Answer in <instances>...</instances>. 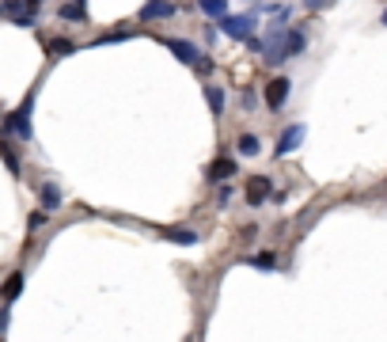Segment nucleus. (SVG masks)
Listing matches in <instances>:
<instances>
[{"label":"nucleus","instance_id":"8","mask_svg":"<svg viewBox=\"0 0 387 342\" xmlns=\"http://www.w3.org/2000/svg\"><path fill=\"white\" fill-rule=\"evenodd\" d=\"M270 194H273V187H270L266 175H254V179H247V202H251V206H262Z\"/></svg>","mask_w":387,"mask_h":342},{"label":"nucleus","instance_id":"7","mask_svg":"<svg viewBox=\"0 0 387 342\" xmlns=\"http://www.w3.org/2000/svg\"><path fill=\"white\" fill-rule=\"evenodd\" d=\"M164 46H167V50H171L183 65H197V61H202L197 46H194V42H186V39H164Z\"/></svg>","mask_w":387,"mask_h":342},{"label":"nucleus","instance_id":"11","mask_svg":"<svg viewBox=\"0 0 387 342\" xmlns=\"http://www.w3.org/2000/svg\"><path fill=\"white\" fill-rule=\"evenodd\" d=\"M247 266H254V270H277V255L273 251H254V255H247Z\"/></svg>","mask_w":387,"mask_h":342},{"label":"nucleus","instance_id":"24","mask_svg":"<svg viewBox=\"0 0 387 342\" xmlns=\"http://www.w3.org/2000/svg\"><path fill=\"white\" fill-rule=\"evenodd\" d=\"M4 327H8V312H0V335H4Z\"/></svg>","mask_w":387,"mask_h":342},{"label":"nucleus","instance_id":"25","mask_svg":"<svg viewBox=\"0 0 387 342\" xmlns=\"http://www.w3.org/2000/svg\"><path fill=\"white\" fill-rule=\"evenodd\" d=\"M380 20H383V27H387V12H383V15H380Z\"/></svg>","mask_w":387,"mask_h":342},{"label":"nucleus","instance_id":"10","mask_svg":"<svg viewBox=\"0 0 387 342\" xmlns=\"http://www.w3.org/2000/svg\"><path fill=\"white\" fill-rule=\"evenodd\" d=\"M308 50V39L304 31H285V58H296V53Z\"/></svg>","mask_w":387,"mask_h":342},{"label":"nucleus","instance_id":"5","mask_svg":"<svg viewBox=\"0 0 387 342\" xmlns=\"http://www.w3.org/2000/svg\"><path fill=\"white\" fill-rule=\"evenodd\" d=\"M289 77H273L270 84H266V107L270 110H281L285 107V99H289Z\"/></svg>","mask_w":387,"mask_h":342},{"label":"nucleus","instance_id":"16","mask_svg":"<svg viewBox=\"0 0 387 342\" xmlns=\"http://www.w3.org/2000/svg\"><path fill=\"white\" fill-rule=\"evenodd\" d=\"M0 156H4L8 171H12V175H20V156L12 152V145H8V141H0Z\"/></svg>","mask_w":387,"mask_h":342},{"label":"nucleus","instance_id":"4","mask_svg":"<svg viewBox=\"0 0 387 342\" xmlns=\"http://www.w3.org/2000/svg\"><path fill=\"white\" fill-rule=\"evenodd\" d=\"M175 12H178V8L171 4V0H145V4H140V20H145V23H159V20H171Z\"/></svg>","mask_w":387,"mask_h":342},{"label":"nucleus","instance_id":"3","mask_svg":"<svg viewBox=\"0 0 387 342\" xmlns=\"http://www.w3.org/2000/svg\"><path fill=\"white\" fill-rule=\"evenodd\" d=\"M0 15L15 20L20 27H31L34 23V0H8V4L0 8Z\"/></svg>","mask_w":387,"mask_h":342},{"label":"nucleus","instance_id":"21","mask_svg":"<svg viewBox=\"0 0 387 342\" xmlns=\"http://www.w3.org/2000/svg\"><path fill=\"white\" fill-rule=\"evenodd\" d=\"M254 107V91L247 88V91H243V110H251Z\"/></svg>","mask_w":387,"mask_h":342},{"label":"nucleus","instance_id":"23","mask_svg":"<svg viewBox=\"0 0 387 342\" xmlns=\"http://www.w3.org/2000/svg\"><path fill=\"white\" fill-rule=\"evenodd\" d=\"M330 4V0H304V8H315V12H319V8H327Z\"/></svg>","mask_w":387,"mask_h":342},{"label":"nucleus","instance_id":"22","mask_svg":"<svg viewBox=\"0 0 387 342\" xmlns=\"http://www.w3.org/2000/svg\"><path fill=\"white\" fill-rule=\"evenodd\" d=\"M53 50H58V53H72V42H69V39H61L58 46H53Z\"/></svg>","mask_w":387,"mask_h":342},{"label":"nucleus","instance_id":"2","mask_svg":"<svg viewBox=\"0 0 387 342\" xmlns=\"http://www.w3.org/2000/svg\"><path fill=\"white\" fill-rule=\"evenodd\" d=\"M4 133L20 137V141H31V137H34V129H31V99H27L20 110H12V114L4 118Z\"/></svg>","mask_w":387,"mask_h":342},{"label":"nucleus","instance_id":"20","mask_svg":"<svg viewBox=\"0 0 387 342\" xmlns=\"http://www.w3.org/2000/svg\"><path fill=\"white\" fill-rule=\"evenodd\" d=\"M42 225H46V209H39V213H31V232H39Z\"/></svg>","mask_w":387,"mask_h":342},{"label":"nucleus","instance_id":"18","mask_svg":"<svg viewBox=\"0 0 387 342\" xmlns=\"http://www.w3.org/2000/svg\"><path fill=\"white\" fill-rule=\"evenodd\" d=\"M167 239H175V244H194V232H190V228H167V232H164Z\"/></svg>","mask_w":387,"mask_h":342},{"label":"nucleus","instance_id":"12","mask_svg":"<svg viewBox=\"0 0 387 342\" xmlns=\"http://www.w3.org/2000/svg\"><path fill=\"white\" fill-rule=\"evenodd\" d=\"M197 8H202L209 20H224V15H228V0H197Z\"/></svg>","mask_w":387,"mask_h":342},{"label":"nucleus","instance_id":"13","mask_svg":"<svg viewBox=\"0 0 387 342\" xmlns=\"http://www.w3.org/2000/svg\"><path fill=\"white\" fill-rule=\"evenodd\" d=\"M232 175H235V164H232V160H216L213 168H209V179H213V183H221V179H232Z\"/></svg>","mask_w":387,"mask_h":342},{"label":"nucleus","instance_id":"17","mask_svg":"<svg viewBox=\"0 0 387 342\" xmlns=\"http://www.w3.org/2000/svg\"><path fill=\"white\" fill-rule=\"evenodd\" d=\"M61 15H65V20H72V23H84V20H88V15H84V4H80V0L65 4V8H61Z\"/></svg>","mask_w":387,"mask_h":342},{"label":"nucleus","instance_id":"14","mask_svg":"<svg viewBox=\"0 0 387 342\" xmlns=\"http://www.w3.org/2000/svg\"><path fill=\"white\" fill-rule=\"evenodd\" d=\"M205 99H209V110H213V114H224V88L209 84V88H205Z\"/></svg>","mask_w":387,"mask_h":342},{"label":"nucleus","instance_id":"15","mask_svg":"<svg viewBox=\"0 0 387 342\" xmlns=\"http://www.w3.org/2000/svg\"><path fill=\"white\" fill-rule=\"evenodd\" d=\"M235 145H240V152H243V156H258V149H262V145H258V137H254V133H243Z\"/></svg>","mask_w":387,"mask_h":342},{"label":"nucleus","instance_id":"1","mask_svg":"<svg viewBox=\"0 0 387 342\" xmlns=\"http://www.w3.org/2000/svg\"><path fill=\"white\" fill-rule=\"evenodd\" d=\"M254 27H258V12H243V15H224L221 20V31L228 34V39H240L247 42L254 34Z\"/></svg>","mask_w":387,"mask_h":342},{"label":"nucleus","instance_id":"6","mask_svg":"<svg viewBox=\"0 0 387 342\" xmlns=\"http://www.w3.org/2000/svg\"><path fill=\"white\" fill-rule=\"evenodd\" d=\"M304 133H308V129L300 126V122H296V126H289L285 133L277 137V156H289V152H296L300 145H304Z\"/></svg>","mask_w":387,"mask_h":342},{"label":"nucleus","instance_id":"19","mask_svg":"<svg viewBox=\"0 0 387 342\" xmlns=\"http://www.w3.org/2000/svg\"><path fill=\"white\" fill-rule=\"evenodd\" d=\"M20 289H23V274H12V278H8V285H4V297L15 301V297H20Z\"/></svg>","mask_w":387,"mask_h":342},{"label":"nucleus","instance_id":"9","mask_svg":"<svg viewBox=\"0 0 387 342\" xmlns=\"http://www.w3.org/2000/svg\"><path fill=\"white\" fill-rule=\"evenodd\" d=\"M61 202H65L61 187H53V183H46V187H42V209H46V213H53V209H61Z\"/></svg>","mask_w":387,"mask_h":342}]
</instances>
